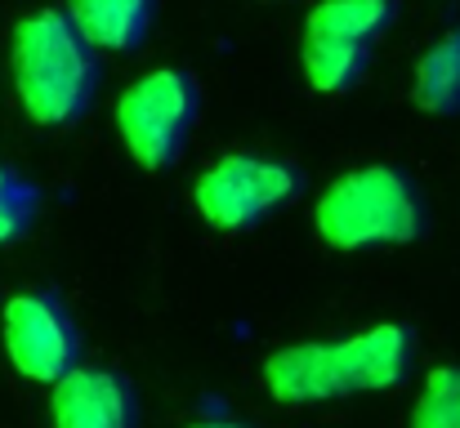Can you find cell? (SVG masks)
<instances>
[{"label": "cell", "instance_id": "30bf717a", "mask_svg": "<svg viewBox=\"0 0 460 428\" xmlns=\"http://www.w3.org/2000/svg\"><path fill=\"white\" fill-rule=\"evenodd\" d=\"M411 94H416V108H425L429 117L460 112V27L443 31L420 54L416 76H411Z\"/></svg>", "mask_w": 460, "mask_h": 428}, {"label": "cell", "instance_id": "8fae6325", "mask_svg": "<svg viewBox=\"0 0 460 428\" xmlns=\"http://www.w3.org/2000/svg\"><path fill=\"white\" fill-rule=\"evenodd\" d=\"M411 428H460V366H438L425 375Z\"/></svg>", "mask_w": 460, "mask_h": 428}, {"label": "cell", "instance_id": "7a4b0ae2", "mask_svg": "<svg viewBox=\"0 0 460 428\" xmlns=\"http://www.w3.org/2000/svg\"><path fill=\"white\" fill-rule=\"evenodd\" d=\"M13 90L36 126H72L99 90V58L58 9H36L13 27Z\"/></svg>", "mask_w": 460, "mask_h": 428}, {"label": "cell", "instance_id": "9c48e42d", "mask_svg": "<svg viewBox=\"0 0 460 428\" xmlns=\"http://www.w3.org/2000/svg\"><path fill=\"white\" fill-rule=\"evenodd\" d=\"M63 18L90 49L126 54L153 27V0H67Z\"/></svg>", "mask_w": 460, "mask_h": 428}, {"label": "cell", "instance_id": "277c9868", "mask_svg": "<svg viewBox=\"0 0 460 428\" xmlns=\"http://www.w3.org/2000/svg\"><path fill=\"white\" fill-rule=\"evenodd\" d=\"M197 108H201V94L192 76L179 67H156V72H144L117 99V135L144 170H165L179 161L183 143L192 135Z\"/></svg>", "mask_w": 460, "mask_h": 428}, {"label": "cell", "instance_id": "4fadbf2b", "mask_svg": "<svg viewBox=\"0 0 460 428\" xmlns=\"http://www.w3.org/2000/svg\"><path fill=\"white\" fill-rule=\"evenodd\" d=\"M192 428H246V424H192Z\"/></svg>", "mask_w": 460, "mask_h": 428}, {"label": "cell", "instance_id": "7c38bea8", "mask_svg": "<svg viewBox=\"0 0 460 428\" xmlns=\"http://www.w3.org/2000/svg\"><path fill=\"white\" fill-rule=\"evenodd\" d=\"M31 214H36V188L18 170L0 165V246L18 241L31 228Z\"/></svg>", "mask_w": 460, "mask_h": 428}, {"label": "cell", "instance_id": "5b68a950", "mask_svg": "<svg viewBox=\"0 0 460 428\" xmlns=\"http://www.w3.org/2000/svg\"><path fill=\"white\" fill-rule=\"evenodd\" d=\"M394 0H317L305 18V81L317 94L349 90L367 58L376 36L389 27Z\"/></svg>", "mask_w": 460, "mask_h": 428}, {"label": "cell", "instance_id": "3957f363", "mask_svg": "<svg viewBox=\"0 0 460 428\" xmlns=\"http://www.w3.org/2000/svg\"><path fill=\"white\" fill-rule=\"evenodd\" d=\"M317 237L331 250H371V246H407L420 237V197L411 179L394 165H362L340 174L313 210Z\"/></svg>", "mask_w": 460, "mask_h": 428}, {"label": "cell", "instance_id": "ba28073f", "mask_svg": "<svg viewBox=\"0 0 460 428\" xmlns=\"http://www.w3.org/2000/svg\"><path fill=\"white\" fill-rule=\"evenodd\" d=\"M49 389L54 428H135V389L117 371L72 366Z\"/></svg>", "mask_w": 460, "mask_h": 428}, {"label": "cell", "instance_id": "8992f818", "mask_svg": "<svg viewBox=\"0 0 460 428\" xmlns=\"http://www.w3.org/2000/svg\"><path fill=\"white\" fill-rule=\"evenodd\" d=\"M296 192H300V174L291 165L269 161V156L228 152L197 179L192 201H197V214L210 228L237 232V228L260 223L269 210L287 205Z\"/></svg>", "mask_w": 460, "mask_h": 428}, {"label": "cell", "instance_id": "6da1fadb", "mask_svg": "<svg viewBox=\"0 0 460 428\" xmlns=\"http://www.w3.org/2000/svg\"><path fill=\"white\" fill-rule=\"evenodd\" d=\"M411 330L398 321H380L335 344H291L264 362V389L273 402L305 406L344 393H380L407 380L411 371Z\"/></svg>", "mask_w": 460, "mask_h": 428}, {"label": "cell", "instance_id": "52a82bcc", "mask_svg": "<svg viewBox=\"0 0 460 428\" xmlns=\"http://www.w3.org/2000/svg\"><path fill=\"white\" fill-rule=\"evenodd\" d=\"M0 330H4V353H9V362L22 380L54 384L81 357V335H76L67 308L45 290L13 294L4 303Z\"/></svg>", "mask_w": 460, "mask_h": 428}]
</instances>
